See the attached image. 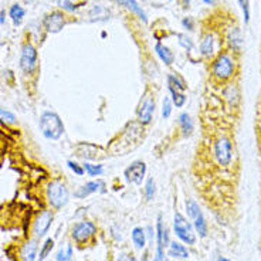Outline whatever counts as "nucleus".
<instances>
[{"instance_id":"c85d7f7f","label":"nucleus","mask_w":261,"mask_h":261,"mask_svg":"<svg viewBox=\"0 0 261 261\" xmlns=\"http://www.w3.org/2000/svg\"><path fill=\"white\" fill-rule=\"evenodd\" d=\"M0 122H3V124L6 125H14L17 122V118H16L13 112L0 108Z\"/></svg>"},{"instance_id":"39448f33","label":"nucleus","mask_w":261,"mask_h":261,"mask_svg":"<svg viewBox=\"0 0 261 261\" xmlns=\"http://www.w3.org/2000/svg\"><path fill=\"white\" fill-rule=\"evenodd\" d=\"M186 212L189 214V217L192 219L196 233H199L200 237L205 239L207 236V223L205 216H203V212L200 210L199 205L194 200L189 199L186 202Z\"/></svg>"},{"instance_id":"a878e982","label":"nucleus","mask_w":261,"mask_h":261,"mask_svg":"<svg viewBox=\"0 0 261 261\" xmlns=\"http://www.w3.org/2000/svg\"><path fill=\"white\" fill-rule=\"evenodd\" d=\"M57 261H73V247L71 244H67L64 248H60L55 255Z\"/></svg>"},{"instance_id":"58836bf2","label":"nucleus","mask_w":261,"mask_h":261,"mask_svg":"<svg viewBox=\"0 0 261 261\" xmlns=\"http://www.w3.org/2000/svg\"><path fill=\"white\" fill-rule=\"evenodd\" d=\"M203 3H205V5H209V6H213L214 3H216V0H203Z\"/></svg>"},{"instance_id":"dca6fc26","label":"nucleus","mask_w":261,"mask_h":261,"mask_svg":"<svg viewBox=\"0 0 261 261\" xmlns=\"http://www.w3.org/2000/svg\"><path fill=\"white\" fill-rule=\"evenodd\" d=\"M227 43L230 48L239 53L241 50V46H243V36H241V30L239 27H232V30L229 31L227 35Z\"/></svg>"},{"instance_id":"f8f14e48","label":"nucleus","mask_w":261,"mask_h":261,"mask_svg":"<svg viewBox=\"0 0 261 261\" xmlns=\"http://www.w3.org/2000/svg\"><path fill=\"white\" fill-rule=\"evenodd\" d=\"M43 24H44V27L48 33H58V31H61L64 24H66L64 14L61 12H51L44 17Z\"/></svg>"},{"instance_id":"423d86ee","label":"nucleus","mask_w":261,"mask_h":261,"mask_svg":"<svg viewBox=\"0 0 261 261\" xmlns=\"http://www.w3.org/2000/svg\"><path fill=\"white\" fill-rule=\"evenodd\" d=\"M214 156L216 160L220 166L227 168V166L232 164V159H233V146L230 139L227 138H220L216 141L214 144Z\"/></svg>"},{"instance_id":"a211bd4d","label":"nucleus","mask_w":261,"mask_h":261,"mask_svg":"<svg viewBox=\"0 0 261 261\" xmlns=\"http://www.w3.org/2000/svg\"><path fill=\"white\" fill-rule=\"evenodd\" d=\"M169 255L172 257V258H178V260H186V258H189V251H187V248L183 246V244H180V243H176V241H173L169 244Z\"/></svg>"},{"instance_id":"473e14b6","label":"nucleus","mask_w":261,"mask_h":261,"mask_svg":"<svg viewBox=\"0 0 261 261\" xmlns=\"http://www.w3.org/2000/svg\"><path fill=\"white\" fill-rule=\"evenodd\" d=\"M178 39H179V44L185 48V50H187V51H190V50H192L193 42L190 37H187L186 35H178Z\"/></svg>"},{"instance_id":"cd10ccee","label":"nucleus","mask_w":261,"mask_h":261,"mask_svg":"<svg viewBox=\"0 0 261 261\" xmlns=\"http://www.w3.org/2000/svg\"><path fill=\"white\" fill-rule=\"evenodd\" d=\"M168 88H169L171 94H172L173 105H176V108H182V107L186 104L185 94H182L180 91H176V89L171 88V87H168Z\"/></svg>"},{"instance_id":"393cba45","label":"nucleus","mask_w":261,"mask_h":261,"mask_svg":"<svg viewBox=\"0 0 261 261\" xmlns=\"http://www.w3.org/2000/svg\"><path fill=\"white\" fill-rule=\"evenodd\" d=\"M224 96H226V100L232 104V105H236L237 101H239L240 94H239V89H237L236 85H229V87L224 89Z\"/></svg>"},{"instance_id":"b1692460","label":"nucleus","mask_w":261,"mask_h":261,"mask_svg":"<svg viewBox=\"0 0 261 261\" xmlns=\"http://www.w3.org/2000/svg\"><path fill=\"white\" fill-rule=\"evenodd\" d=\"M24 9L21 6H19V5H13V6L10 7V12H9V14H10V17H12V20H13V23L16 24V26H19L21 23V20H23V17H24Z\"/></svg>"},{"instance_id":"7ed1b4c3","label":"nucleus","mask_w":261,"mask_h":261,"mask_svg":"<svg viewBox=\"0 0 261 261\" xmlns=\"http://www.w3.org/2000/svg\"><path fill=\"white\" fill-rule=\"evenodd\" d=\"M47 200L51 207H54L57 210L62 209L70 200V193L67 186L60 180L51 182L47 187Z\"/></svg>"},{"instance_id":"7c9ffc66","label":"nucleus","mask_w":261,"mask_h":261,"mask_svg":"<svg viewBox=\"0 0 261 261\" xmlns=\"http://www.w3.org/2000/svg\"><path fill=\"white\" fill-rule=\"evenodd\" d=\"M53 247H54V240H53V239H47V240L44 241L42 250H40V254H39L40 261H43L44 258H47V255L51 253Z\"/></svg>"},{"instance_id":"c756f323","label":"nucleus","mask_w":261,"mask_h":261,"mask_svg":"<svg viewBox=\"0 0 261 261\" xmlns=\"http://www.w3.org/2000/svg\"><path fill=\"white\" fill-rule=\"evenodd\" d=\"M144 192L148 200H152L153 198H155V193H156V183H155V180H153L152 178H149L148 180H146Z\"/></svg>"},{"instance_id":"e433bc0d","label":"nucleus","mask_w":261,"mask_h":261,"mask_svg":"<svg viewBox=\"0 0 261 261\" xmlns=\"http://www.w3.org/2000/svg\"><path fill=\"white\" fill-rule=\"evenodd\" d=\"M182 24H183V27L187 28V30H193V28H194V23H193L192 17H185V19L182 20Z\"/></svg>"},{"instance_id":"72a5a7b5","label":"nucleus","mask_w":261,"mask_h":261,"mask_svg":"<svg viewBox=\"0 0 261 261\" xmlns=\"http://www.w3.org/2000/svg\"><path fill=\"white\" fill-rule=\"evenodd\" d=\"M57 5L58 7H61L62 10H67V12H76L77 10V6L71 0H57Z\"/></svg>"},{"instance_id":"4c0bfd02","label":"nucleus","mask_w":261,"mask_h":261,"mask_svg":"<svg viewBox=\"0 0 261 261\" xmlns=\"http://www.w3.org/2000/svg\"><path fill=\"white\" fill-rule=\"evenodd\" d=\"M118 261H137V260H135L132 255L124 254V253H122V254H119V258H118Z\"/></svg>"},{"instance_id":"f257e3e1","label":"nucleus","mask_w":261,"mask_h":261,"mask_svg":"<svg viewBox=\"0 0 261 261\" xmlns=\"http://www.w3.org/2000/svg\"><path fill=\"white\" fill-rule=\"evenodd\" d=\"M40 130L47 139H53V141L60 139L64 134V124L61 118L51 111L43 112L40 117Z\"/></svg>"},{"instance_id":"ea45409f","label":"nucleus","mask_w":261,"mask_h":261,"mask_svg":"<svg viewBox=\"0 0 261 261\" xmlns=\"http://www.w3.org/2000/svg\"><path fill=\"white\" fill-rule=\"evenodd\" d=\"M216 261H229V260H227L226 257H219V258H217Z\"/></svg>"},{"instance_id":"6e6552de","label":"nucleus","mask_w":261,"mask_h":261,"mask_svg":"<svg viewBox=\"0 0 261 261\" xmlns=\"http://www.w3.org/2000/svg\"><path fill=\"white\" fill-rule=\"evenodd\" d=\"M169 232L162 223V216L158 217L156 223V257L153 261H162L165 257V248L169 246Z\"/></svg>"},{"instance_id":"5701e85b","label":"nucleus","mask_w":261,"mask_h":261,"mask_svg":"<svg viewBox=\"0 0 261 261\" xmlns=\"http://www.w3.org/2000/svg\"><path fill=\"white\" fill-rule=\"evenodd\" d=\"M168 87L176 89V91H180V92L187 88L185 80L179 76V74H169L168 76Z\"/></svg>"},{"instance_id":"aec40b11","label":"nucleus","mask_w":261,"mask_h":261,"mask_svg":"<svg viewBox=\"0 0 261 261\" xmlns=\"http://www.w3.org/2000/svg\"><path fill=\"white\" fill-rule=\"evenodd\" d=\"M178 122L179 126H180V129H182L183 137H189L193 132V121L192 118H190V115H189L187 112L180 114L178 118Z\"/></svg>"},{"instance_id":"9d476101","label":"nucleus","mask_w":261,"mask_h":261,"mask_svg":"<svg viewBox=\"0 0 261 261\" xmlns=\"http://www.w3.org/2000/svg\"><path fill=\"white\" fill-rule=\"evenodd\" d=\"M20 67L27 74H31L37 67V51L31 44H26L21 50Z\"/></svg>"},{"instance_id":"6ab92c4d","label":"nucleus","mask_w":261,"mask_h":261,"mask_svg":"<svg viewBox=\"0 0 261 261\" xmlns=\"http://www.w3.org/2000/svg\"><path fill=\"white\" fill-rule=\"evenodd\" d=\"M118 3H119L121 6H124L125 9L130 10V12H132L134 14H137L138 17L144 21V23L148 21V19H146V14H145V12L142 10V7L139 6L135 0H118Z\"/></svg>"},{"instance_id":"ddd939ff","label":"nucleus","mask_w":261,"mask_h":261,"mask_svg":"<svg viewBox=\"0 0 261 261\" xmlns=\"http://www.w3.org/2000/svg\"><path fill=\"white\" fill-rule=\"evenodd\" d=\"M96 192H105V183H104V180H101V179L91 180V182L85 183L81 187H78V190H76L74 196H76L77 199H85L87 196Z\"/></svg>"},{"instance_id":"2f4dec72","label":"nucleus","mask_w":261,"mask_h":261,"mask_svg":"<svg viewBox=\"0 0 261 261\" xmlns=\"http://www.w3.org/2000/svg\"><path fill=\"white\" fill-rule=\"evenodd\" d=\"M172 108H173L172 100H171L169 96H165L164 104H162V117H164V119H168V118L171 117V114H172Z\"/></svg>"},{"instance_id":"f3484780","label":"nucleus","mask_w":261,"mask_h":261,"mask_svg":"<svg viewBox=\"0 0 261 261\" xmlns=\"http://www.w3.org/2000/svg\"><path fill=\"white\" fill-rule=\"evenodd\" d=\"M155 51L166 66H172L173 61H175V54L171 51V48L166 47L165 44H162V43H156L155 44Z\"/></svg>"},{"instance_id":"c9c22d12","label":"nucleus","mask_w":261,"mask_h":261,"mask_svg":"<svg viewBox=\"0 0 261 261\" xmlns=\"http://www.w3.org/2000/svg\"><path fill=\"white\" fill-rule=\"evenodd\" d=\"M67 165H69V168L73 171V172L76 173V175H78V176H83L84 173V168L83 165H78L77 162H73V160H69L67 162Z\"/></svg>"},{"instance_id":"4be33fe9","label":"nucleus","mask_w":261,"mask_h":261,"mask_svg":"<svg viewBox=\"0 0 261 261\" xmlns=\"http://www.w3.org/2000/svg\"><path fill=\"white\" fill-rule=\"evenodd\" d=\"M21 257L24 261H36L37 257V243L36 240H30L24 244L21 250Z\"/></svg>"},{"instance_id":"20e7f679","label":"nucleus","mask_w":261,"mask_h":261,"mask_svg":"<svg viewBox=\"0 0 261 261\" xmlns=\"http://www.w3.org/2000/svg\"><path fill=\"white\" fill-rule=\"evenodd\" d=\"M173 230H175V234L178 236L179 240L183 241L185 244L193 246L196 243L194 227L187 221L183 214H180L179 212H176L175 217H173Z\"/></svg>"},{"instance_id":"1a4fd4ad","label":"nucleus","mask_w":261,"mask_h":261,"mask_svg":"<svg viewBox=\"0 0 261 261\" xmlns=\"http://www.w3.org/2000/svg\"><path fill=\"white\" fill-rule=\"evenodd\" d=\"M146 175V165L142 160H135L134 164H130L126 169H125L124 176L125 179L134 183V185H142V180L145 179Z\"/></svg>"},{"instance_id":"a19ab883","label":"nucleus","mask_w":261,"mask_h":261,"mask_svg":"<svg viewBox=\"0 0 261 261\" xmlns=\"http://www.w3.org/2000/svg\"><path fill=\"white\" fill-rule=\"evenodd\" d=\"M189 3H190V0H183V5L185 6H189Z\"/></svg>"},{"instance_id":"2eb2a0df","label":"nucleus","mask_w":261,"mask_h":261,"mask_svg":"<svg viewBox=\"0 0 261 261\" xmlns=\"http://www.w3.org/2000/svg\"><path fill=\"white\" fill-rule=\"evenodd\" d=\"M216 51V39H214L213 35L207 33V35L203 36L202 39V43H200V53L203 57H212Z\"/></svg>"},{"instance_id":"4468645a","label":"nucleus","mask_w":261,"mask_h":261,"mask_svg":"<svg viewBox=\"0 0 261 261\" xmlns=\"http://www.w3.org/2000/svg\"><path fill=\"white\" fill-rule=\"evenodd\" d=\"M53 212L51 210H44L40 213V216L36 219V223H35V234L36 237H43V236H46L48 232V229L51 226V223H53Z\"/></svg>"},{"instance_id":"9b49d317","label":"nucleus","mask_w":261,"mask_h":261,"mask_svg":"<svg viewBox=\"0 0 261 261\" xmlns=\"http://www.w3.org/2000/svg\"><path fill=\"white\" fill-rule=\"evenodd\" d=\"M153 112H155V100H153V96H146L144 101L141 103V105H139L138 121L144 125L151 124Z\"/></svg>"},{"instance_id":"0eeeda50","label":"nucleus","mask_w":261,"mask_h":261,"mask_svg":"<svg viewBox=\"0 0 261 261\" xmlns=\"http://www.w3.org/2000/svg\"><path fill=\"white\" fill-rule=\"evenodd\" d=\"M95 233L96 226L92 221H78L71 230V237L76 243L83 244V243H87L91 237H94Z\"/></svg>"},{"instance_id":"412c9836","label":"nucleus","mask_w":261,"mask_h":261,"mask_svg":"<svg viewBox=\"0 0 261 261\" xmlns=\"http://www.w3.org/2000/svg\"><path fill=\"white\" fill-rule=\"evenodd\" d=\"M130 237H132V243L135 244L138 250H142L146 246V233L142 227H135L130 233Z\"/></svg>"},{"instance_id":"f704fd0d","label":"nucleus","mask_w":261,"mask_h":261,"mask_svg":"<svg viewBox=\"0 0 261 261\" xmlns=\"http://www.w3.org/2000/svg\"><path fill=\"white\" fill-rule=\"evenodd\" d=\"M239 5L244 14V21L248 23L250 21V0H239Z\"/></svg>"},{"instance_id":"bb28decb","label":"nucleus","mask_w":261,"mask_h":261,"mask_svg":"<svg viewBox=\"0 0 261 261\" xmlns=\"http://www.w3.org/2000/svg\"><path fill=\"white\" fill-rule=\"evenodd\" d=\"M84 172L87 173L88 176H101L104 173V166L103 165H92V164H84Z\"/></svg>"},{"instance_id":"f03ea898","label":"nucleus","mask_w":261,"mask_h":261,"mask_svg":"<svg viewBox=\"0 0 261 261\" xmlns=\"http://www.w3.org/2000/svg\"><path fill=\"white\" fill-rule=\"evenodd\" d=\"M234 70H236V62L233 57L229 53H221L219 57L214 60L212 66V71L216 80L219 81H227L234 76Z\"/></svg>"}]
</instances>
